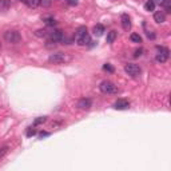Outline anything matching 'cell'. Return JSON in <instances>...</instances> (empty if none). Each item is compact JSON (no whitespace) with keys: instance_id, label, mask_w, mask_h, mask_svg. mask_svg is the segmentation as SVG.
I'll return each instance as SVG.
<instances>
[{"instance_id":"10","label":"cell","mask_w":171,"mask_h":171,"mask_svg":"<svg viewBox=\"0 0 171 171\" xmlns=\"http://www.w3.org/2000/svg\"><path fill=\"white\" fill-rule=\"evenodd\" d=\"M128 107H130V102L126 100V99H118V100L114 103V108L115 110H119V111L127 110Z\"/></svg>"},{"instance_id":"1","label":"cell","mask_w":171,"mask_h":171,"mask_svg":"<svg viewBox=\"0 0 171 171\" xmlns=\"http://www.w3.org/2000/svg\"><path fill=\"white\" fill-rule=\"evenodd\" d=\"M75 40H76V44L78 46H90L91 41V36L88 35V31H87V27L82 25L79 27L75 32Z\"/></svg>"},{"instance_id":"25","label":"cell","mask_w":171,"mask_h":171,"mask_svg":"<svg viewBox=\"0 0 171 171\" xmlns=\"http://www.w3.org/2000/svg\"><path fill=\"white\" fill-rule=\"evenodd\" d=\"M142 54H143V48H139V50H135V52H134V58H139Z\"/></svg>"},{"instance_id":"7","label":"cell","mask_w":171,"mask_h":171,"mask_svg":"<svg viewBox=\"0 0 171 171\" xmlns=\"http://www.w3.org/2000/svg\"><path fill=\"white\" fill-rule=\"evenodd\" d=\"M48 40H52L55 43H59V41H63L64 40V34L63 31L60 30H54V31H50L48 32Z\"/></svg>"},{"instance_id":"19","label":"cell","mask_w":171,"mask_h":171,"mask_svg":"<svg viewBox=\"0 0 171 171\" xmlns=\"http://www.w3.org/2000/svg\"><path fill=\"white\" fill-rule=\"evenodd\" d=\"M35 35H36L38 38H47L48 36V31L47 30H38L35 32Z\"/></svg>"},{"instance_id":"30","label":"cell","mask_w":171,"mask_h":171,"mask_svg":"<svg viewBox=\"0 0 171 171\" xmlns=\"http://www.w3.org/2000/svg\"><path fill=\"white\" fill-rule=\"evenodd\" d=\"M0 47H2V44H0Z\"/></svg>"},{"instance_id":"6","label":"cell","mask_w":171,"mask_h":171,"mask_svg":"<svg viewBox=\"0 0 171 171\" xmlns=\"http://www.w3.org/2000/svg\"><path fill=\"white\" fill-rule=\"evenodd\" d=\"M124 72L127 74L128 76H131V78H138V76L140 75L142 70H140V67L138 66V64H135V63H127L124 66Z\"/></svg>"},{"instance_id":"14","label":"cell","mask_w":171,"mask_h":171,"mask_svg":"<svg viewBox=\"0 0 171 171\" xmlns=\"http://www.w3.org/2000/svg\"><path fill=\"white\" fill-rule=\"evenodd\" d=\"M144 11H147V12L155 11V0H147L144 3Z\"/></svg>"},{"instance_id":"3","label":"cell","mask_w":171,"mask_h":171,"mask_svg":"<svg viewBox=\"0 0 171 171\" xmlns=\"http://www.w3.org/2000/svg\"><path fill=\"white\" fill-rule=\"evenodd\" d=\"M4 40L7 43H11V44H18L21 41V35L19 34L18 31H14V30H8L4 32Z\"/></svg>"},{"instance_id":"24","label":"cell","mask_w":171,"mask_h":171,"mask_svg":"<svg viewBox=\"0 0 171 171\" xmlns=\"http://www.w3.org/2000/svg\"><path fill=\"white\" fill-rule=\"evenodd\" d=\"M66 3L68 5H72V7H75V5H78V0H66Z\"/></svg>"},{"instance_id":"17","label":"cell","mask_w":171,"mask_h":171,"mask_svg":"<svg viewBox=\"0 0 171 171\" xmlns=\"http://www.w3.org/2000/svg\"><path fill=\"white\" fill-rule=\"evenodd\" d=\"M43 21L46 23V25H48V27H54V25H56V20H55L52 16H47V18H43Z\"/></svg>"},{"instance_id":"20","label":"cell","mask_w":171,"mask_h":171,"mask_svg":"<svg viewBox=\"0 0 171 171\" xmlns=\"http://www.w3.org/2000/svg\"><path fill=\"white\" fill-rule=\"evenodd\" d=\"M47 120V117H39V118H36L35 119V122H34V126H38V124H41V123H44V122Z\"/></svg>"},{"instance_id":"18","label":"cell","mask_w":171,"mask_h":171,"mask_svg":"<svg viewBox=\"0 0 171 171\" xmlns=\"http://www.w3.org/2000/svg\"><path fill=\"white\" fill-rule=\"evenodd\" d=\"M130 40L132 41V43H142V36L139 34H131L130 35Z\"/></svg>"},{"instance_id":"21","label":"cell","mask_w":171,"mask_h":171,"mask_svg":"<svg viewBox=\"0 0 171 171\" xmlns=\"http://www.w3.org/2000/svg\"><path fill=\"white\" fill-rule=\"evenodd\" d=\"M103 70H104V71H107V72H110V74H112V72H114V71H115V68H114V67H112L110 63H106L104 66H103Z\"/></svg>"},{"instance_id":"13","label":"cell","mask_w":171,"mask_h":171,"mask_svg":"<svg viewBox=\"0 0 171 171\" xmlns=\"http://www.w3.org/2000/svg\"><path fill=\"white\" fill-rule=\"evenodd\" d=\"M11 8V0H0V12H7Z\"/></svg>"},{"instance_id":"12","label":"cell","mask_w":171,"mask_h":171,"mask_svg":"<svg viewBox=\"0 0 171 171\" xmlns=\"http://www.w3.org/2000/svg\"><path fill=\"white\" fill-rule=\"evenodd\" d=\"M92 32H94V35H95V36H102L103 34H104L106 32V27L103 24H96L95 27L92 28Z\"/></svg>"},{"instance_id":"5","label":"cell","mask_w":171,"mask_h":171,"mask_svg":"<svg viewBox=\"0 0 171 171\" xmlns=\"http://www.w3.org/2000/svg\"><path fill=\"white\" fill-rule=\"evenodd\" d=\"M158 52L155 55V60L158 63H166L170 58V50L167 47H156Z\"/></svg>"},{"instance_id":"27","label":"cell","mask_w":171,"mask_h":171,"mask_svg":"<svg viewBox=\"0 0 171 171\" xmlns=\"http://www.w3.org/2000/svg\"><path fill=\"white\" fill-rule=\"evenodd\" d=\"M48 135H50V132H46V131H41L40 134H39V136L40 138H44V136H48Z\"/></svg>"},{"instance_id":"29","label":"cell","mask_w":171,"mask_h":171,"mask_svg":"<svg viewBox=\"0 0 171 171\" xmlns=\"http://www.w3.org/2000/svg\"><path fill=\"white\" fill-rule=\"evenodd\" d=\"M20 2H25V0H20Z\"/></svg>"},{"instance_id":"9","label":"cell","mask_w":171,"mask_h":171,"mask_svg":"<svg viewBox=\"0 0 171 171\" xmlns=\"http://www.w3.org/2000/svg\"><path fill=\"white\" fill-rule=\"evenodd\" d=\"M120 24H122V28H123L124 31H130L131 30V18L128 16V14H122Z\"/></svg>"},{"instance_id":"4","label":"cell","mask_w":171,"mask_h":171,"mask_svg":"<svg viewBox=\"0 0 171 171\" xmlns=\"http://www.w3.org/2000/svg\"><path fill=\"white\" fill-rule=\"evenodd\" d=\"M71 58L67 56L66 54L63 52H56V54H51L50 58H48V62L52 64H63L66 62H70Z\"/></svg>"},{"instance_id":"26","label":"cell","mask_w":171,"mask_h":171,"mask_svg":"<svg viewBox=\"0 0 171 171\" xmlns=\"http://www.w3.org/2000/svg\"><path fill=\"white\" fill-rule=\"evenodd\" d=\"M146 35H147L148 39H155V34H153V31H147Z\"/></svg>"},{"instance_id":"11","label":"cell","mask_w":171,"mask_h":171,"mask_svg":"<svg viewBox=\"0 0 171 171\" xmlns=\"http://www.w3.org/2000/svg\"><path fill=\"white\" fill-rule=\"evenodd\" d=\"M154 20H155V23H158V24L164 23V21H166V12L164 11H155L154 12Z\"/></svg>"},{"instance_id":"15","label":"cell","mask_w":171,"mask_h":171,"mask_svg":"<svg viewBox=\"0 0 171 171\" xmlns=\"http://www.w3.org/2000/svg\"><path fill=\"white\" fill-rule=\"evenodd\" d=\"M117 36H118V32L117 31H110L108 34H107V38H106V41H107L108 44H112L115 41V39H117Z\"/></svg>"},{"instance_id":"23","label":"cell","mask_w":171,"mask_h":171,"mask_svg":"<svg viewBox=\"0 0 171 171\" xmlns=\"http://www.w3.org/2000/svg\"><path fill=\"white\" fill-rule=\"evenodd\" d=\"M34 135H36V130H34V128H28L27 130V136L28 138H31V136H34Z\"/></svg>"},{"instance_id":"2","label":"cell","mask_w":171,"mask_h":171,"mask_svg":"<svg viewBox=\"0 0 171 171\" xmlns=\"http://www.w3.org/2000/svg\"><path fill=\"white\" fill-rule=\"evenodd\" d=\"M99 90L106 95H115L119 92L118 86H115V83H112L111 80H103L99 84Z\"/></svg>"},{"instance_id":"16","label":"cell","mask_w":171,"mask_h":171,"mask_svg":"<svg viewBox=\"0 0 171 171\" xmlns=\"http://www.w3.org/2000/svg\"><path fill=\"white\" fill-rule=\"evenodd\" d=\"M25 4H27V7L28 8H38L39 5L41 4V0H25Z\"/></svg>"},{"instance_id":"22","label":"cell","mask_w":171,"mask_h":171,"mask_svg":"<svg viewBox=\"0 0 171 171\" xmlns=\"http://www.w3.org/2000/svg\"><path fill=\"white\" fill-rule=\"evenodd\" d=\"M7 153H8V147H7V146H4V147H0V159H2V158Z\"/></svg>"},{"instance_id":"8","label":"cell","mask_w":171,"mask_h":171,"mask_svg":"<svg viewBox=\"0 0 171 171\" xmlns=\"http://www.w3.org/2000/svg\"><path fill=\"white\" fill-rule=\"evenodd\" d=\"M76 107L79 110H83V111H86V110H90L92 107V99L90 98H82L79 99L78 103H76Z\"/></svg>"},{"instance_id":"28","label":"cell","mask_w":171,"mask_h":171,"mask_svg":"<svg viewBox=\"0 0 171 171\" xmlns=\"http://www.w3.org/2000/svg\"><path fill=\"white\" fill-rule=\"evenodd\" d=\"M156 2H158V3H159V4H162V3L164 2V0H156Z\"/></svg>"}]
</instances>
